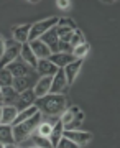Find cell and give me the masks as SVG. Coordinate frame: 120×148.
<instances>
[{"instance_id":"d590c367","label":"cell","mask_w":120,"mask_h":148,"mask_svg":"<svg viewBox=\"0 0 120 148\" xmlns=\"http://www.w3.org/2000/svg\"><path fill=\"white\" fill-rule=\"evenodd\" d=\"M0 119H2V107H0Z\"/></svg>"},{"instance_id":"d6986e66","label":"cell","mask_w":120,"mask_h":148,"mask_svg":"<svg viewBox=\"0 0 120 148\" xmlns=\"http://www.w3.org/2000/svg\"><path fill=\"white\" fill-rule=\"evenodd\" d=\"M20 53H21V59H23V63H28V64H32V66H35V68H36L38 59L35 58V54H33L32 48H30V45H28V43L21 45Z\"/></svg>"},{"instance_id":"7c38bea8","label":"cell","mask_w":120,"mask_h":148,"mask_svg":"<svg viewBox=\"0 0 120 148\" xmlns=\"http://www.w3.org/2000/svg\"><path fill=\"white\" fill-rule=\"evenodd\" d=\"M82 63H84V59H76V61H73L71 64H68V66L63 69L64 76H66V81H68V86L74 82V79H76V76H77V73H79V69L82 68Z\"/></svg>"},{"instance_id":"d4e9b609","label":"cell","mask_w":120,"mask_h":148,"mask_svg":"<svg viewBox=\"0 0 120 148\" xmlns=\"http://www.w3.org/2000/svg\"><path fill=\"white\" fill-rule=\"evenodd\" d=\"M89 49H91V45L86 41V43H82V45H79V46L73 48V56L76 59H82L84 56L89 53Z\"/></svg>"},{"instance_id":"5bb4252c","label":"cell","mask_w":120,"mask_h":148,"mask_svg":"<svg viewBox=\"0 0 120 148\" xmlns=\"http://www.w3.org/2000/svg\"><path fill=\"white\" fill-rule=\"evenodd\" d=\"M30 28H32L30 23H25V25H20V27L13 28V38H15V41L18 43V45H25V43H28Z\"/></svg>"},{"instance_id":"9c48e42d","label":"cell","mask_w":120,"mask_h":148,"mask_svg":"<svg viewBox=\"0 0 120 148\" xmlns=\"http://www.w3.org/2000/svg\"><path fill=\"white\" fill-rule=\"evenodd\" d=\"M38 40H41L45 45H46L48 48H49V51H51V54L58 53V43H59V38H58L56 35V28H51V30H48L45 35H41V36L38 38Z\"/></svg>"},{"instance_id":"cb8c5ba5","label":"cell","mask_w":120,"mask_h":148,"mask_svg":"<svg viewBox=\"0 0 120 148\" xmlns=\"http://www.w3.org/2000/svg\"><path fill=\"white\" fill-rule=\"evenodd\" d=\"M13 84V76L7 68L0 69V87H12Z\"/></svg>"},{"instance_id":"f1b7e54d","label":"cell","mask_w":120,"mask_h":148,"mask_svg":"<svg viewBox=\"0 0 120 148\" xmlns=\"http://www.w3.org/2000/svg\"><path fill=\"white\" fill-rule=\"evenodd\" d=\"M51 130H53V127L48 123V122H45V123H41V125H38V135H41V137H45V138L49 137Z\"/></svg>"},{"instance_id":"e0dca14e","label":"cell","mask_w":120,"mask_h":148,"mask_svg":"<svg viewBox=\"0 0 120 148\" xmlns=\"http://www.w3.org/2000/svg\"><path fill=\"white\" fill-rule=\"evenodd\" d=\"M63 132H64V125H63V122H61V119L54 123V127H53L51 133H49V137H48V140L51 142L53 148H56L58 142L61 140V137H63Z\"/></svg>"},{"instance_id":"30bf717a","label":"cell","mask_w":120,"mask_h":148,"mask_svg":"<svg viewBox=\"0 0 120 148\" xmlns=\"http://www.w3.org/2000/svg\"><path fill=\"white\" fill-rule=\"evenodd\" d=\"M49 61H51L58 69H64L68 64L76 61V58H74L71 53H54V54L49 56Z\"/></svg>"},{"instance_id":"4316f807","label":"cell","mask_w":120,"mask_h":148,"mask_svg":"<svg viewBox=\"0 0 120 148\" xmlns=\"http://www.w3.org/2000/svg\"><path fill=\"white\" fill-rule=\"evenodd\" d=\"M32 142H33V145H35V148H53L51 142H49L48 138L38 135V133L32 137Z\"/></svg>"},{"instance_id":"e575fe53","label":"cell","mask_w":120,"mask_h":148,"mask_svg":"<svg viewBox=\"0 0 120 148\" xmlns=\"http://www.w3.org/2000/svg\"><path fill=\"white\" fill-rule=\"evenodd\" d=\"M0 148H5V145H3V143H0Z\"/></svg>"},{"instance_id":"277c9868","label":"cell","mask_w":120,"mask_h":148,"mask_svg":"<svg viewBox=\"0 0 120 148\" xmlns=\"http://www.w3.org/2000/svg\"><path fill=\"white\" fill-rule=\"evenodd\" d=\"M35 101H36V95H35L33 89H26L25 92H21V94L18 95V101H16V104H15V109L18 112H21V110H25V109H28V107H32L33 104H35Z\"/></svg>"},{"instance_id":"3957f363","label":"cell","mask_w":120,"mask_h":148,"mask_svg":"<svg viewBox=\"0 0 120 148\" xmlns=\"http://www.w3.org/2000/svg\"><path fill=\"white\" fill-rule=\"evenodd\" d=\"M58 21L59 18L58 16H48L45 20L41 21H36V23H33L32 28H30V35H28V41H33V40H38V38L45 35L48 30H51L58 25Z\"/></svg>"},{"instance_id":"9a60e30c","label":"cell","mask_w":120,"mask_h":148,"mask_svg":"<svg viewBox=\"0 0 120 148\" xmlns=\"http://www.w3.org/2000/svg\"><path fill=\"white\" fill-rule=\"evenodd\" d=\"M7 69L10 71V74L13 77H25L26 74H28V68H26V64L20 59H15L12 64L7 66Z\"/></svg>"},{"instance_id":"d6a6232c","label":"cell","mask_w":120,"mask_h":148,"mask_svg":"<svg viewBox=\"0 0 120 148\" xmlns=\"http://www.w3.org/2000/svg\"><path fill=\"white\" fill-rule=\"evenodd\" d=\"M3 53H5V40H3V36L0 35V58L3 56Z\"/></svg>"},{"instance_id":"8fae6325","label":"cell","mask_w":120,"mask_h":148,"mask_svg":"<svg viewBox=\"0 0 120 148\" xmlns=\"http://www.w3.org/2000/svg\"><path fill=\"white\" fill-rule=\"evenodd\" d=\"M36 71H38V74H40L41 77H46V76L53 77V76L58 73V68L49 61V59H38Z\"/></svg>"},{"instance_id":"603a6c76","label":"cell","mask_w":120,"mask_h":148,"mask_svg":"<svg viewBox=\"0 0 120 148\" xmlns=\"http://www.w3.org/2000/svg\"><path fill=\"white\" fill-rule=\"evenodd\" d=\"M79 112H81V109H79L77 106H73V107H69V109H66V110L63 112V115H61L63 125H66V123H69L73 119H76V115H77Z\"/></svg>"},{"instance_id":"484cf974","label":"cell","mask_w":120,"mask_h":148,"mask_svg":"<svg viewBox=\"0 0 120 148\" xmlns=\"http://www.w3.org/2000/svg\"><path fill=\"white\" fill-rule=\"evenodd\" d=\"M82 120H84V114L79 112L77 115H76V119H73L69 123L64 125V130H79V128L82 127Z\"/></svg>"},{"instance_id":"4fadbf2b","label":"cell","mask_w":120,"mask_h":148,"mask_svg":"<svg viewBox=\"0 0 120 148\" xmlns=\"http://www.w3.org/2000/svg\"><path fill=\"white\" fill-rule=\"evenodd\" d=\"M51 81H53V77L46 76V77H41V79L36 82L35 89H33V92H35V95H36V99L45 97V95L49 94V90H51Z\"/></svg>"},{"instance_id":"ba28073f","label":"cell","mask_w":120,"mask_h":148,"mask_svg":"<svg viewBox=\"0 0 120 148\" xmlns=\"http://www.w3.org/2000/svg\"><path fill=\"white\" fill-rule=\"evenodd\" d=\"M30 48H32L33 54H35V58L36 59H49L51 56V51H49V48L41 41V40H33V41H28Z\"/></svg>"},{"instance_id":"f546056e","label":"cell","mask_w":120,"mask_h":148,"mask_svg":"<svg viewBox=\"0 0 120 148\" xmlns=\"http://www.w3.org/2000/svg\"><path fill=\"white\" fill-rule=\"evenodd\" d=\"M56 148H79V145H76L74 142H71V140H68L66 137H61V140L58 142Z\"/></svg>"},{"instance_id":"836d02e7","label":"cell","mask_w":120,"mask_h":148,"mask_svg":"<svg viewBox=\"0 0 120 148\" xmlns=\"http://www.w3.org/2000/svg\"><path fill=\"white\" fill-rule=\"evenodd\" d=\"M0 107H3V95H2V87H0Z\"/></svg>"},{"instance_id":"1f68e13d","label":"cell","mask_w":120,"mask_h":148,"mask_svg":"<svg viewBox=\"0 0 120 148\" xmlns=\"http://www.w3.org/2000/svg\"><path fill=\"white\" fill-rule=\"evenodd\" d=\"M56 5L59 8H63V10H69L71 7H73V2H69V0H58Z\"/></svg>"},{"instance_id":"5b68a950","label":"cell","mask_w":120,"mask_h":148,"mask_svg":"<svg viewBox=\"0 0 120 148\" xmlns=\"http://www.w3.org/2000/svg\"><path fill=\"white\" fill-rule=\"evenodd\" d=\"M20 49H21V45H13V46L10 48H5V53H3V56L0 58V69L7 68L8 64H12L15 59H18V56H20Z\"/></svg>"},{"instance_id":"44dd1931","label":"cell","mask_w":120,"mask_h":148,"mask_svg":"<svg viewBox=\"0 0 120 148\" xmlns=\"http://www.w3.org/2000/svg\"><path fill=\"white\" fill-rule=\"evenodd\" d=\"M36 112H38V109L35 106H32V107H28V109H25V110L18 112L16 119L13 120V123H12V127H13V125H18V123H21V122H25V120H28V119H32Z\"/></svg>"},{"instance_id":"8992f818","label":"cell","mask_w":120,"mask_h":148,"mask_svg":"<svg viewBox=\"0 0 120 148\" xmlns=\"http://www.w3.org/2000/svg\"><path fill=\"white\" fill-rule=\"evenodd\" d=\"M63 137H66L68 140L74 142L76 145H86L87 142H91L92 135L89 132H81V130H64L63 132Z\"/></svg>"},{"instance_id":"ffe728a7","label":"cell","mask_w":120,"mask_h":148,"mask_svg":"<svg viewBox=\"0 0 120 148\" xmlns=\"http://www.w3.org/2000/svg\"><path fill=\"white\" fill-rule=\"evenodd\" d=\"M0 143H3V145L15 143L13 135H12V125H3V123H0Z\"/></svg>"},{"instance_id":"2e32d148","label":"cell","mask_w":120,"mask_h":148,"mask_svg":"<svg viewBox=\"0 0 120 148\" xmlns=\"http://www.w3.org/2000/svg\"><path fill=\"white\" fill-rule=\"evenodd\" d=\"M16 115H18V110L13 106H3L2 107V119H0V122L3 125H12L13 120L16 119Z\"/></svg>"},{"instance_id":"4dcf8cb0","label":"cell","mask_w":120,"mask_h":148,"mask_svg":"<svg viewBox=\"0 0 120 148\" xmlns=\"http://www.w3.org/2000/svg\"><path fill=\"white\" fill-rule=\"evenodd\" d=\"M58 53H71L73 54V46H71L69 43L59 41L58 43Z\"/></svg>"},{"instance_id":"ac0fdd59","label":"cell","mask_w":120,"mask_h":148,"mask_svg":"<svg viewBox=\"0 0 120 148\" xmlns=\"http://www.w3.org/2000/svg\"><path fill=\"white\" fill-rule=\"evenodd\" d=\"M2 95H3V106H13L15 107L20 94H18L13 87H2Z\"/></svg>"},{"instance_id":"52a82bcc","label":"cell","mask_w":120,"mask_h":148,"mask_svg":"<svg viewBox=\"0 0 120 148\" xmlns=\"http://www.w3.org/2000/svg\"><path fill=\"white\" fill-rule=\"evenodd\" d=\"M68 87V81H66V76H64L63 69H58V73L53 76L51 81V90L49 94H63V90Z\"/></svg>"},{"instance_id":"7402d4cb","label":"cell","mask_w":120,"mask_h":148,"mask_svg":"<svg viewBox=\"0 0 120 148\" xmlns=\"http://www.w3.org/2000/svg\"><path fill=\"white\" fill-rule=\"evenodd\" d=\"M12 87L18 92V94H21V92H25L26 89H30V81H28V77H13V84H12Z\"/></svg>"},{"instance_id":"7a4b0ae2","label":"cell","mask_w":120,"mask_h":148,"mask_svg":"<svg viewBox=\"0 0 120 148\" xmlns=\"http://www.w3.org/2000/svg\"><path fill=\"white\" fill-rule=\"evenodd\" d=\"M40 120H41V114L36 112L32 119L21 122V123H18V125H13V127H12V135H13L15 143H23L26 138H30L32 132L40 125Z\"/></svg>"},{"instance_id":"6da1fadb","label":"cell","mask_w":120,"mask_h":148,"mask_svg":"<svg viewBox=\"0 0 120 148\" xmlns=\"http://www.w3.org/2000/svg\"><path fill=\"white\" fill-rule=\"evenodd\" d=\"M66 97L61 94H48L45 97H40L35 101L33 106L38 109L40 114H45L48 117H59L66 110Z\"/></svg>"},{"instance_id":"83f0119b","label":"cell","mask_w":120,"mask_h":148,"mask_svg":"<svg viewBox=\"0 0 120 148\" xmlns=\"http://www.w3.org/2000/svg\"><path fill=\"white\" fill-rule=\"evenodd\" d=\"M82 43H86V38H84L82 32H81V30H74L73 36L69 40V45L73 48H76V46H79V45H82Z\"/></svg>"}]
</instances>
